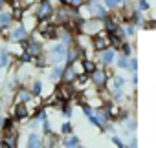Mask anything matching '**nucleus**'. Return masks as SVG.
I'll list each match as a JSON object with an SVG mask.
<instances>
[{
	"label": "nucleus",
	"instance_id": "nucleus-31",
	"mask_svg": "<svg viewBox=\"0 0 156 148\" xmlns=\"http://www.w3.org/2000/svg\"><path fill=\"white\" fill-rule=\"evenodd\" d=\"M4 141H6V143H4V146H11V148H13V146L17 144V143H15V135H6V139H4Z\"/></svg>",
	"mask_w": 156,
	"mask_h": 148
},
{
	"label": "nucleus",
	"instance_id": "nucleus-12",
	"mask_svg": "<svg viewBox=\"0 0 156 148\" xmlns=\"http://www.w3.org/2000/svg\"><path fill=\"white\" fill-rule=\"evenodd\" d=\"M112 101L118 104H123L125 101H129V95H125L123 90H112Z\"/></svg>",
	"mask_w": 156,
	"mask_h": 148
},
{
	"label": "nucleus",
	"instance_id": "nucleus-39",
	"mask_svg": "<svg viewBox=\"0 0 156 148\" xmlns=\"http://www.w3.org/2000/svg\"><path fill=\"white\" fill-rule=\"evenodd\" d=\"M2 35H6V37L9 35V29H8V26H2Z\"/></svg>",
	"mask_w": 156,
	"mask_h": 148
},
{
	"label": "nucleus",
	"instance_id": "nucleus-16",
	"mask_svg": "<svg viewBox=\"0 0 156 148\" xmlns=\"http://www.w3.org/2000/svg\"><path fill=\"white\" fill-rule=\"evenodd\" d=\"M62 146H68V148H72V146H81V141H79V137H77V135H70L68 133V137L62 141Z\"/></svg>",
	"mask_w": 156,
	"mask_h": 148
},
{
	"label": "nucleus",
	"instance_id": "nucleus-5",
	"mask_svg": "<svg viewBox=\"0 0 156 148\" xmlns=\"http://www.w3.org/2000/svg\"><path fill=\"white\" fill-rule=\"evenodd\" d=\"M88 8H90V15L96 17V18H99V20H103V18L108 15V9H107L103 4L96 2V0H90V2H88Z\"/></svg>",
	"mask_w": 156,
	"mask_h": 148
},
{
	"label": "nucleus",
	"instance_id": "nucleus-2",
	"mask_svg": "<svg viewBox=\"0 0 156 148\" xmlns=\"http://www.w3.org/2000/svg\"><path fill=\"white\" fill-rule=\"evenodd\" d=\"M90 82H92L98 90L105 88L107 82H108V73H107V69H105V68H96V69L90 73Z\"/></svg>",
	"mask_w": 156,
	"mask_h": 148
},
{
	"label": "nucleus",
	"instance_id": "nucleus-23",
	"mask_svg": "<svg viewBox=\"0 0 156 148\" xmlns=\"http://www.w3.org/2000/svg\"><path fill=\"white\" fill-rule=\"evenodd\" d=\"M127 71H130V73H132V71H138V59H136V55H134V57H132V55L129 57V66H127Z\"/></svg>",
	"mask_w": 156,
	"mask_h": 148
},
{
	"label": "nucleus",
	"instance_id": "nucleus-35",
	"mask_svg": "<svg viewBox=\"0 0 156 148\" xmlns=\"http://www.w3.org/2000/svg\"><path fill=\"white\" fill-rule=\"evenodd\" d=\"M125 146H132V148H136V146H138V139H136V135H134V137H130V141H129Z\"/></svg>",
	"mask_w": 156,
	"mask_h": 148
},
{
	"label": "nucleus",
	"instance_id": "nucleus-9",
	"mask_svg": "<svg viewBox=\"0 0 156 148\" xmlns=\"http://www.w3.org/2000/svg\"><path fill=\"white\" fill-rule=\"evenodd\" d=\"M75 77H77V69H75V64L72 62L68 68L62 69V77H61V79H62V82H72Z\"/></svg>",
	"mask_w": 156,
	"mask_h": 148
},
{
	"label": "nucleus",
	"instance_id": "nucleus-24",
	"mask_svg": "<svg viewBox=\"0 0 156 148\" xmlns=\"http://www.w3.org/2000/svg\"><path fill=\"white\" fill-rule=\"evenodd\" d=\"M42 143H41V137L37 135V133H31L30 135V141H28V146H31V148H37V146H41Z\"/></svg>",
	"mask_w": 156,
	"mask_h": 148
},
{
	"label": "nucleus",
	"instance_id": "nucleus-18",
	"mask_svg": "<svg viewBox=\"0 0 156 148\" xmlns=\"http://www.w3.org/2000/svg\"><path fill=\"white\" fill-rule=\"evenodd\" d=\"M94 115L98 117V121H99L103 126H105V123H108V121H110V117H108V113H107V110H105V108L96 110V112H94Z\"/></svg>",
	"mask_w": 156,
	"mask_h": 148
},
{
	"label": "nucleus",
	"instance_id": "nucleus-3",
	"mask_svg": "<svg viewBox=\"0 0 156 148\" xmlns=\"http://www.w3.org/2000/svg\"><path fill=\"white\" fill-rule=\"evenodd\" d=\"M98 53H99V62H101L105 68H108L110 64H114L116 55H118V49H114L112 46H108V48H105V49H101V51H98Z\"/></svg>",
	"mask_w": 156,
	"mask_h": 148
},
{
	"label": "nucleus",
	"instance_id": "nucleus-34",
	"mask_svg": "<svg viewBox=\"0 0 156 148\" xmlns=\"http://www.w3.org/2000/svg\"><path fill=\"white\" fill-rule=\"evenodd\" d=\"M0 64L2 66L8 64V51H0Z\"/></svg>",
	"mask_w": 156,
	"mask_h": 148
},
{
	"label": "nucleus",
	"instance_id": "nucleus-7",
	"mask_svg": "<svg viewBox=\"0 0 156 148\" xmlns=\"http://www.w3.org/2000/svg\"><path fill=\"white\" fill-rule=\"evenodd\" d=\"M51 13H53V8L50 6V2L48 0H42V2L39 4V9H37V20H46V18H50L51 17Z\"/></svg>",
	"mask_w": 156,
	"mask_h": 148
},
{
	"label": "nucleus",
	"instance_id": "nucleus-40",
	"mask_svg": "<svg viewBox=\"0 0 156 148\" xmlns=\"http://www.w3.org/2000/svg\"><path fill=\"white\" fill-rule=\"evenodd\" d=\"M114 2H116L118 6H123V4H125V0H114Z\"/></svg>",
	"mask_w": 156,
	"mask_h": 148
},
{
	"label": "nucleus",
	"instance_id": "nucleus-27",
	"mask_svg": "<svg viewBox=\"0 0 156 148\" xmlns=\"http://www.w3.org/2000/svg\"><path fill=\"white\" fill-rule=\"evenodd\" d=\"M125 123H127V126H125V128H127V130H129L130 133H134V132H136V119L129 117V119H127Z\"/></svg>",
	"mask_w": 156,
	"mask_h": 148
},
{
	"label": "nucleus",
	"instance_id": "nucleus-10",
	"mask_svg": "<svg viewBox=\"0 0 156 148\" xmlns=\"http://www.w3.org/2000/svg\"><path fill=\"white\" fill-rule=\"evenodd\" d=\"M24 39H26V28H24V26H19V28H15V29L11 31V40L22 42Z\"/></svg>",
	"mask_w": 156,
	"mask_h": 148
},
{
	"label": "nucleus",
	"instance_id": "nucleus-6",
	"mask_svg": "<svg viewBox=\"0 0 156 148\" xmlns=\"http://www.w3.org/2000/svg\"><path fill=\"white\" fill-rule=\"evenodd\" d=\"M92 46H94V49H96V51H101V49L108 48V46H110V42H108V35H107V31H105V33H103V31H99L98 35H94V39H92Z\"/></svg>",
	"mask_w": 156,
	"mask_h": 148
},
{
	"label": "nucleus",
	"instance_id": "nucleus-33",
	"mask_svg": "<svg viewBox=\"0 0 156 148\" xmlns=\"http://www.w3.org/2000/svg\"><path fill=\"white\" fill-rule=\"evenodd\" d=\"M103 6H105L107 9H114V8H118V4L114 2V0H103Z\"/></svg>",
	"mask_w": 156,
	"mask_h": 148
},
{
	"label": "nucleus",
	"instance_id": "nucleus-32",
	"mask_svg": "<svg viewBox=\"0 0 156 148\" xmlns=\"http://www.w3.org/2000/svg\"><path fill=\"white\" fill-rule=\"evenodd\" d=\"M112 144H114V146H119V148H123V146H125L123 139H121V137H118V135H112Z\"/></svg>",
	"mask_w": 156,
	"mask_h": 148
},
{
	"label": "nucleus",
	"instance_id": "nucleus-15",
	"mask_svg": "<svg viewBox=\"0 0 156 148\" xmlns=\"http://www.w3.org/2000/svg\"><path fill=\"white\" fill-rule=\"evenodd\" d=\"M125 84H127L125 77H121V75H114L112 77V90H123Z\"/></svg>",
	"mask_w": 156,
	"mask_h": 148
},
{
	"label": "nucleus",
	"instance_id": "nucleus-41",
	"mask_svg": "<svg viewBox=\"0 0 156 148\" xmlns=\"http://www.w3.org/2000/svg\"><path fill=\"white\" fill-rule=\"evenodd\" d=\"M2 2H4V0H0V6H2Z\"/></svg>",
	"mask_w": 156,
	"mask_h": 148
},
{
	"label": "nucleus",
	"instance_id": "nucleus-30",
	"mask_svg": "<svg viewBox=\"0 0 156 148\" xmlns=\"http://www.w3.org/2000/svg\"><path fill=\"white\" fill-rule=\"evenodd\" d=\"M11 22V15L9 13H2V15H0V24H2V26H8Z\"/></svg>",
	"mask_w": 156,
	"mask_h": 148
},
{
	"label": "nucleus",
	"instance_id": "nucleus-1",
	"mask_svg": "<svg viewBox=\"0 0 156 148\" xmlns=\"http://www.w3.org/2000/svg\"><path fill=\"white\" fill-rule=\"evenodd\" d=\"M85 35H90V37H94V35H98L99 31H103V20H99V18H92V20H83V24H81V28H79Z\"/></svg>",
	"mask_w": 156,
	"mask_h": 148
},
{
	"label": "nucleus",
	"instance_id": "nucleus-26",
	"mask_svg": "<svg viewBox=\"0 0 156 148\" xmlns=\"http://www.w3.org/2000/svg\"><path fill=\"white\" fill-rule=\"evenodd\" d=\"M136 9H140L141 13L149 11V9H151V4H149V0H138V4H136Z\"/></svg>",
	"mask_w": 156,
	"mask_h": 148
},
{
	"label": "nucleus",
	"instance_id": "nucleus-21",
	"mask_svg": "<svg viewBox=\"0 0 156 148\" xmlns=\"http://www.w3.org/2000/svg\"><path fill=\"white\" fill-rule=\"evenodd\" d=\"M119 53H123V55L130 57V55H132V44H130V42H127V40H123V42H121V46H119Z\"/></svg>",
	"mask_w": 156,
	"mask_h": 148
},
{
	"label": "nucleus",
	"instance_id": "nucleus-19",
	"mask_svg": "<svg viewBox=\"0 0 156 148\" xmlns=\"http://www.w3.org/2000/svg\"><path fill=\"white\" fill-rule=\"evenodd\" d=\"M114 62H116V66H118L119 69H127V66H129V57L123 55V53H121V55H116V60H114Z\"/></svg>",
	"mask_w": 156,
	"mask_h": 148
},
{
	"label": "nucleus",
	"instance_id": "nucleus-20",
	"mask_svg": "<svg viewBox=\"0 0 156 148\" xmlns=\"http://www.w3.org/2000/svg\"><path fill=\"white\" fill-rule=\"evenodd\" d=\"M62 69H64V68H61L59 64H55V68H53L51 73H50V79H51V81H59V79L62 77Z\"/></svg>",
	"mask_w": 156,
	"mask_h": 148
},
{
	"label": "nucleus",
	"instance_id": "nucleus-4",
	"mask_svg": "<svg viewBox=\"0 0 156 148\" xmlns=\"http://www.w3.org/2000/svg\"><path fill=\"white\" fill-rule=\"evenodd\" d=\"M50 59L53 64H61L62 60H66V46L61 42V44H55L50 51Z\"/></svg>",
	"mask_w": 156,
	"mask_h": 148
},
{
	"label": "nucleus",
	"instance_id": "nucleus-17",
	"mask_svg": "<svg viewBox=\"0 0 156 148\" xmlns=\"http://www.w3.org/2000/svg\"><path fill=\"white\" fill-rule=\"evenodd\" d=\"M81 66H83V71H85V73H88V75H90V73H92L96 68H98V64H96L94 60H90V59H83Z\"/></svg>",
	"mask_w": 156,
	"mask_h": 148
},
{
	"label": "nucleus",
	"instance_id": "nucleus-14",
	"mask_svg": "<svg viewBox=\"0 0 156 148\" xmlns=\"http://www.w3.org/2000/svg\"><path fill=\"white\" fill-rule=\"evenodd\" d=\"M28 106H26V103H17V110H15V117L17 119H24V117H28Z\"/></svg>",
	"mask_w": 156,
	"mask_h": 148
},
{
	"label": "nucleus",
	"instance_id": "nucleus-25",
	"mask_svg": "<svg viewBox=\"0 0 156 148\" xmlns=\"http://www.w3.org/2000/svg\"><path fill=\"white\" fill-rule=\"evenodd\" d=\"M57 35L62 39V44H64V46H70V44H72V35H70L66 29H62V31H61V33H57Z\"/></svg>",
	"mask_w": 156,
	"mask_h": 148
},
{
	"label": "nucleus",
	"instance_id": "nucleus-37",
	"mask_svg": "<svg viewBox=\"0 0 156 148\" xmlns=\"http://www.w3.org/2000/svg\"><path fill=\"white\" fill-rule=\"evenodd\" d=\"M4 130H13V121H4Z\"/></svg>",
	"mask_w": 156,
	"mask_h": 148
},
{
	"label": "nucleus",
	"instance_id": "nucleus-11",
	"mask_svg": "<svg viewBox=\"0 0 156 148\" xmlns=\"http://www.w3.org/2000/svg\"><path fill=\"white\" fill-rule=\"evenodd\" d=\"M26 53H30L31 57H37V55H41V44H39V42H35V40H31V42H26Z\"/></svg>",
	"mask_w": 156,
	"mask_h": 148
},
{
	"label": "nucleus",
	"instance_id": "nucleus-28",
	"mask_svg": "<svg viewBox=\"0 0 156 148\" xmlns=\"http://www.w3.org/2000/svg\"><path fill=\"white\" fill-rule=\"evenodd\" d=\"M41 92H42V82H41V81H35V82H33V90H31V93H33V95H39Z\"/></svg>",
	"mask_w": 156,
	"mask_h": 148
},
{
	"label": "nucleus",
	"instance_id": "nucleus-36",
	"mask_svg": "<svg viewBox=\"0 0 156 148\" xmlns=\"http://www.w3.org/2000/svg\"><path fill=\"white\" fill-rule=\"evenodd\" d=\"M62 115H64V117H70V115H72V108H70V106H64V108H62Z\"/></svg>",
	"mask_w": 156,
	"mask_h": 148
},
{
	"label": "nucleus",
	"instance_id": "nucleus-29",
	"mask_svg": "<svg viewBox=\"0 0 156 148\" xmlns=\"http://www.w3.org/2000/svg\"><path fill=\"white\" fill-rule=\"evenodd\" d=\"M61 133H62V135L72 133V124H70V123H62V124H61Z\"/></svg>",
	"mask_w": 156,
	"mask_h": 148
},
{
	"label": "nucleus",
	"instance_id": "nucleus-8",
	"mask_svg": "<svg viewBox=\"0 0 156 148\" xmlns=\"http://www.w3.org/2000/svg\"><path fill=\"white\" fill-rule=\"evenodd\" d=\"M118 26H119V20H118L116 17H110V13L103 18V29H105L107 33H114V31L118 29Z\"/></svg>",
	"mask_w": 156,
	"mask_h": 148
},
{
	"label": "nucleus",
	"instance_id": "nucleus-22",
	"mask_svg": "<svg viewBox=\"0 0 156 148\" xmlns=\"http://www.w3.org/2000/svg\"><path fill=\"white\" fill-rule=\"evenodd\" d=\"M125 33H127V39H132V37H136L138 28H136V26H132L130 22H127V26H125Z\"/></svg>",
	"mask_w": 156,
	"mask_h": 148
},
{
	"label": "nucleus",
	"instance_id": "nucleus-38",
	"mask_svg": "<svg viewBox=\"0 0 156 148\" xmlns=\"http://www.w3.org/2000/svg\"><path fill=\"white\" fill-rule=\"evenodd\" d=\"M143 26H145V28H151V29H152V28H156V20H151V22H147V24H143Z\"/></svg>",
	"mask_w": 156,
	"mask_h": 148
},
{
	"label": "nucleus",
	"instance_id": "nucleus-13",
	"mask_svg": "<svg viewBox=\"0 0 156 148\" xmlns=\"http://www.w3.org/2000/svg\"><path fill=\"white\" fill-rule=\"evenodd\" d=\"M33 99V93L28 90H19L17 92V103H30Z\"/></svg>",
	"mask_w": 156,
	"mask_h": 148
}]
</instances>
